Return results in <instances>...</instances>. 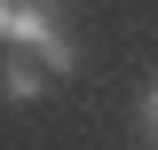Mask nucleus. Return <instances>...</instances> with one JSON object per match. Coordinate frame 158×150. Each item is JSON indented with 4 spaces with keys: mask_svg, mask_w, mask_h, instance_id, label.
Segmentation results:
<instances>
[{
    "mask_svg": "<svg viewBox=\"0 0 158 150\" xmlns=\"http://www.w3.org/2000/svg\"><path fill=\"white\" fill-rule=\"evenodd\" d=\"M0 95H8V103H32V95H40V56L0 48Z\"/></svg>",
    "mask_w": 158,
    "mask_h": 150,
    "instance_id": "obj_1",
    "label": "nucleus"
},
{
    "mask_svg": "<svg viewBox=\"0 0 158 150\" xmlns=\"http://www.w3.org/2000/svg\"><path fill=\"white\" fill-rule=\"evenodd\" d=\"M142 127H150V134H158V87H150V95H142Z\"/></svg>",
    "mask_w": 158,
    "mask_h": 150,
    "instance_id": "obj_2",
    "label": "nucleus"
},
{
    "mask_svg": "<svg viewBox=\"0 0 158 150\" xmlns=\"http://www.w3.org/2000/svg\"><path fill=\"white\" fill-rule=\"evenodd\" d=\"M24 8H56V0H24Z\"/></svg>",
    "mask_w": 158,
    "mask_h": 150,
    "instance_id": "obj_3",
    "label": "nucleus"
}]
</instances>
